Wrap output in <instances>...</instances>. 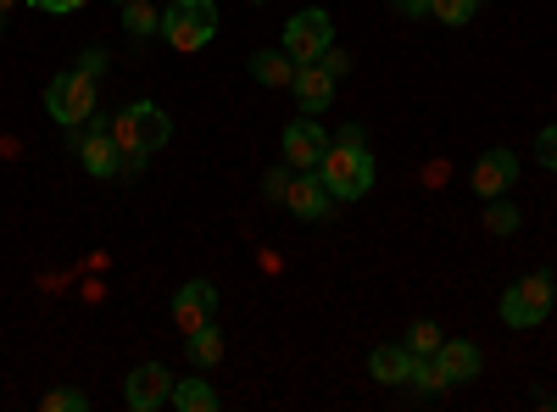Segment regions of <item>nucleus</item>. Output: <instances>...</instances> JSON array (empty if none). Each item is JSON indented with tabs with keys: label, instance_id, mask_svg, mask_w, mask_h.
Listing matches in <instances>:
<instances>
[{
	"label": "nucleus",
	"instance_id": "72a5a7b5",
	"mask_svg": "<svg viewBox=\"0 0 557 412\" xmlns=\"http://www.w3.org/2000/svg\"><path fill=\"white\" fill-rule=\"evenodd\" d=\"M251 7H262V0H251Z\"/></svg>",
	"mask_w": 557,
	"mask_h": 412
},
{
	"label": "nucleus",
	"instance_id": "2f4dec72",
	"mask_svg": "<svg viewBox=\"0 0 557 412\" xmlns=\"http://www.w3.org/2000/svg\"><path fill=\"white\" fill-rule=\"evenodd\" d=\"M12 7H17V0H0V12H12Z\"/></svg>",
	"mask_w": 557,
	"mask_h": 412
},
{
	"label": "nucleus",
	"instance_id": "6ab92c4d",
	"mask_svg": "<svg viewBox=\"0 0 557 412\" xmlns=\"http://www.w3.org/2000/svg\"><path fill=\"white\" fill-rule=\"evenodd\" d=\"M519 223H524V217H519V207L507 201V196H491V201H485V228H491V235L507 240V235H519Z\"/></svg>",
	"mask_w": 557,
	"mask_h": 412
},
{
	"label": "nucleus",
	"instance_id": "7ed1b4c3",
	"mask_svg": "<svg viewBox=\"0 0 557 412\" xmlns=\"http://www.w3.org/2000/svg\"><path fill=\"white\" fill-rule=\"evenodd\" d=\"M212 34H218V0H173V7L162 12V39L178 57L207 51Z\"/></svg>",
	"mask_w": 557,
	"mask_h": 412
},
{
	"label": "nucleus",
	"instance_id": "2eb2a0df",
	"mask_svg": "<svg viewBox=\"0 0 557 412\" xmlns=\"http://www.w3.org/2000/svg\"><path fill=\"white\" fill-rule=\"evenodd\" d=\"M178 412H218L223 407V396L207 385V379H196V374H184V379H173V396H168Z\"/></svg>",
	"mask_w": 557,
	"mask_h": 412
},
{
	"label": "nucleus",
	"instance_id": "393cba45",
	"mask_svg": "<svg viewBox=\"0 0 557 412\" xmlns=\"http://www.w3.org/2000/svg\"><path fill=\"white\" fill-rule=\"evenodd\" d=\"M535 157H541L546 173H557V123H546V128L535 134Z\"/></svg>",
	"mask_w": 557,
	"mask_h": 412
},
{
	"label": "nucleus",
	"instance_id": "5701e85b",
	"mask_svg": "<svg viewBox=\"0 0 557 412\" xmlns=\"http://www.w3.org/2000/svg\"><path fill=\"white\" fill-rule=\"evenodd\" d=\"M441 340H446V335H441V324H430V317H418L412 335H407V351H412V357H435V351H441Z\"/></svg>",
	"mask_w": 557,
	"mask_h": 412
},
{
	"label": "nucleus",
	"instance_id": "c756f323",
	"mask_svg": "<svg viewBox=\"0 0 557 412\" xmlns=\"http://www.w3.org/2000/svg\"><path fill=\"white\" fill-rule=\"evenodd\" d=\"M401 17H430V0H391Z\"/></svg>",
	"mask_w": 557,
	"mask_h": 412
},
{
	"label": "nucleus",
	"instance_id": "f3484780",
	"mask_svg": "<svg viewBox=\"0 0 557 412\" xmlns=\"http://www.w3.org/2000/svg\"><path fill=\"white\" fill-rule=\"evenodd\" d=\"M296 67H301V62H290L285 51H257V57H251V78L268 84V89H290V84H296Z\"/></svg>",
	"mask_w": 557,
	"mask_h": 412
},
{
	"label": "nucleus",
	"instance_id": "0eeeda50",
	"mask_svg": "<svg viewBox=\"0 0 557 412\" xmlns=\"http://www.w3.org/2000/svg\"><path fill=\"white\" fill-rule=\"evenodd\" d=\"M323 151H330V134H323V123H312V117H296V123L285 128V140H278V157H285L296 173L318 167Z\"/></svg>",
	"mask_w": 557,
	"mask_h": 412
},
{
	"label": "nucleus",
	"instance_id": "cd10ccee",
	"mask_svg": "<svg viewBox=\"0 0 557 412\" xmlns=\"http://www.w3.org/2000/svg\"><path fill=\"white\" fill-rule=\"evenodd\" d=\"M107 62H112L107 51H84V57H78V73H89V78H107Z\"/></svg>",
	"mask_w": 557,
	"mask_h": 412
},
{
	"label": "nucleus",
	"instance_id": "aec40b11",
	"mask_svg": "<svg viewBox=\"0 0 557 412\" xmlns=\"http://www.w3.org/2000/svg\"><path fill=\"white\" fill-rule=\"evenodd\" d=\"M123 28H128L134 39H146V34H162V12L151 7V0H128V7H123Z\"/></svg>",
	"mask_w": 557,
	"mask_h": 412
},
{
	"label": "nucleus",
	"instance_id": "39448f33",
	"mask_svg": "<svg viewBox=\"0 0 557 412\" xmlns=\"http://www.w3.org/2000/svg\"><path fill=\"white\" fill-rule=\"evenodd\" d=\"M552 301H557V279H552V273H530V279L507 285V296H502V324H507V329H541L546 312H552Z\"/></svg>",
	"mask_w": 557,
	"mask_h": 412
},
{
	"label": "nucleus",
	"instance_id": "f8f14e48",
	"mask_svg": "<svg viewBox=\"0 0 557 412\" xmlns=\"http://www.w3.org/2000/svg\"><path fill=\"white\" fill-rule=\"evenodd\" d=\"M290 96H296V107L312 117V112H323V107H335V78L323 73L318 62H307V67H296V84H290Z\"/></svg>",
	"mask_w": 557,
	"mask_h": 412
},
{
	"label": "nucleus",
	"instance_id": "4be33fe9",
	"mask_svg": "<svg viewBox=\"0 0 557 412\" xmlns=\"http://www.w3.org/2000/svg\"><path fill=\"white\" fill-rule=\"evenodd\" d=\"M474 12H480V0H430V17L446 23V28H462Z\"/></svg>",
	"mask_w": 557,
	"mask_h": 412
},
{
	"label": "nucleus",
	"instance_id": "ddd939ff",
	"mask_svg": "<svg viewBox=\"0 0 557 412\" xmlns=\"http://www.w3.org/2000/svg\"><path fill=\"white\" fill-rule=\"evenodd\" d=\"M285 207L296 212V217H323V207H330V190H323V173L318 167H307V173H290V190H285Z\"/></svg>",
	"mask_w": 557,
	"mask_h": 412
},
{
	"label": "nucleus",
	"instance_id": "f257e3e1",
	"mask_svg": "<svg viewBox=\"0 0 557 412\" xmlns=\"http://www.w3.org/2000/svg\"><path fill=\"white\" fill-rule=\"evenodd\" d=\"M318 173H323V190H330L335 201H362L368 190H374V157H368V146H341V140H330Z\"/></svg>",
	"mask_w": 557,
	"mask_h": 412
},
{
	"label": "nucleus",
	"instance_id": "b1692460",
	"mask_svg": "<svg viewBox=\"0 0 557 412\" xmlns=\"http://www.w3.org/2000/svg\"><path fill=\"white\" fill-rule=\"evenodd\" d=\"M39 407H45V412H89V396L57 385V390H45V396H39Z\"/></svg>",
	"mask_w": 557,
	"mask_h": 412
},
{
	"label": "nucleus",
	"instance_id": "473e14b6",
	"mask_svg": "<svg viewBox=\"0 0 557 412\" xmlns=\"http://www.w3.org/2000/svg\"><path fill=\"white\" fill-rule=\"evenodd\" d=\"M117 7H128V0H117Z\"/></svg>",
	"mask_w": 557,
	"mask_h": 412
},
{
	"label": "nucleus",
	"instance_id": "c85d7f7f",
	"mask_svg": "<svg viewBox=\"0 0 557 412\" xmlns=\"http://www.w3.org/2000/svg\"><path fill=\"white\" fill-rule=\"evenodd\" d=\"M28 7H34V12H57V17H62V12H78L84 0H28Z\"/></svg>",
	"mask_w": 557,
	"mask_h": 412
},
{
	"label": "nucleus",
	"instance_id": "dca6fc26",
	"mask_svg": "<svg viewBox=\"0 0 557 412\" xmlns=\"http://www.w3.org/2000/svg\"><path fill=\"white\" fill-rule=\"evenodd\" d=\"M368 374H374L380 385H407L412 351H407V346H374V357H368Z\"/></svg>",
	"mask_w": 557,
	"mask_h": 412
},
{
	"label": "nucleus",
	"instance_id": "423d86ee",
	"mask_svg": "<svg viewBox=\"0 0 557 412\" xmlns=\"http://www.w3.org/2000/svg\"><path fill=\"white\" fill-rule=\"evenodd\" d=\"M330 45H335V17L323 12V7H307V12H296L285 23V45H278V51L307 67V62H318L323 51H330Z\"/></svg>",
	"mask_w": 557,
	"mask_h": 412
},
{
	"label": "nucleus",
	"instance_id": "9b49d317",
	"mask_svg": "<svg viewBox=\"0 0 557 412\" xmlns=\"http://www.w3.org/2000/svg\"><path fill=\"white\" fill-rule=\"evenodd\" d=\"M78 157H84V173H96V178H117L123 173V146L112 140V128H89Z\"/></svg>",
	"mask_w": 557,
	"mask_h": 412
},
{
	"label": "nucleus",
	"instance_id": "9d476101",
	"mask_svg": "<svg viewBox=\"0 0 557 412\" xmlns=\"http://www.w3.org/2000/svg\"><path fill=\"white\" fill-rule=\"evenodd\" d=\"M519 185V157L507 151V146H496V151H485L480 162H474V196H507Z\"/></svg>",
	"mask_w": 557,
	"mask_h": 412
},
{
	"label": "nucleus",
	"instance_id": "7c9ffc66",
	"mask_svg": "<svg viewBox=\"0 0 557 412\" xmlns=\"http://www.w3.org/2000/svg\"><path fill=\"white\" fill-rule=\"evenodd\" d=\"M335 140H341V146H368V134H362V128H357V123H346V128H341V134H335Z\"/></svg>",
	"mask_w": 557,
	"mask_h": 412
},
{
	"label": "nucleus",
	"instance_id": "6e6552de",
	"mask_svg": "<svg viewBox=\"0 0 557 412\" xmlns=\"http://www.w3.org/2000/svg\"><path fill=\"white\" fill-rule=\"evenodd\" d=\"M168 396H173V374L162 369V362H146V369H134V374H128V385H123L128 412H157Z\"/></svg>",
	"mask_w": 557,
	"mask_h": 412
},
{
	"label": "nucleus",
	"instance_id": "1a4fd4ad",
	"mask_svg": "<svg viewBox=\"0 0 557 412\" xmlns=\"http://www.w3.org/2000/svg\"><path fill=\"white\" fill-rule=\"evenodd\" d=\"M212 312H218V285H207V279L178 285V296H173V324H178L184 335L201 329V324H212Z\"/></svg>",
	"mask_w": 557,
	"mask_h": 412
},
{
	"label": "nucleus",
	"instance_id": "412c9836",
	"mask_svg": "<svg viewBox=\"0 0 557 412\" xmlns=\"http://www.w3.org/2000/svg\"><path fill=\"white\" fill-rule=\"evenodd\" d=\"M407 385H418L424 396H441V390H446L441 362H435V357H412V374H407Z\"/></svg>",
	"mask_w": 557,
	"mask_h": 412
},
{
	"label": "nucleus",
	"instance_id": "a878e982",
	"mask_svg": "<svg viewBox=\"0 0 557 412\" xmlns=\"http://www.w3.org/2000/svg\"><path fill=\"white\" fill-rule=\"evenodd\" d=\"M290 173H296L290 162H285V167H268V173H262V190H268L273 201H285V190H290Z\"/></svg>",
	"mask_w": 557,
	"mask_h": 412
},
{
	"label": "nucleus",
	"instance_id": "bb28decb",
	"mask_svg": "<svg viewBox=\"0 0 557 412\" xmlns=\"http://www.w3.org/2000/svg\"><path fill=\"white\" fill-rule=\"evenodd\" d=\"M318 67H323V73H330V78H346V73H351V57L341 51V45H330V51H323V57H318Z\"/></svg>",
	"mask_w": 557,
	"mask_h": 412
},
{
	"label": "nucleus",
	"instance_id": "20e7f679",
	"mask_svg": "<svg viewBox=\"0 0 557 412\" xmlns=\"http://www.w3.org/2000/svg\"><path fill=\"white\" fill-rule=\"evenodd\" d=\"M96 78L89 73H78V67H67V73H57L51 84H45V112H51L62 128H78V123H89L96 117Z\"/></svg>",
	"mask_w": 557,
	"mask_h": 412
},
{
	"label": "nucleus",
	"instance_id": "a211bd4d",
	"mask_svg": "<svg viewBox=\"0 0 557 412\" xmlns=\"http://www.w3.org/2000/svg\"><path fill=\"white\" fill-rule=\"evenodd\" d=\"M184 351H190L196 369H218V362H223V335H218L212 324H201V329L184 335Z\"/></svg>",
	"mask_w": 557,
	"mask_h": 412
},
{
	"label": "nucleus",
	"instance_id": "f03ea898",
	"mask_svg": "<svg viewBox=\"0 0 557 412\" xmlns=\"http://www.w3.org/2000/svg\"><path fill=\"white\" fill-rule=\"evenodd\" d=\"M107 128H112V140H117L123 151H146V157L173 140V117H168L157 101H128L117 117H107Z\"/></svg>",
	"mask_w": 557,
	"mask_h": 412
},
{
	"label": "nucleus",
	"instance_id": "4468645a",
	"mask_svg": "<svg viewBox=\"0 0 557 412\" xmlns=\"http://www.w3.org/2000/svg\"><path fill=\"white\" fill-rule=\"evenodd\" d=\"M435 362H441L446 385H469V379H480V346H469V340H441Z\"/></svg>",
	"mask_w": 557,
	"mask_h": 412
}]
</instances>
